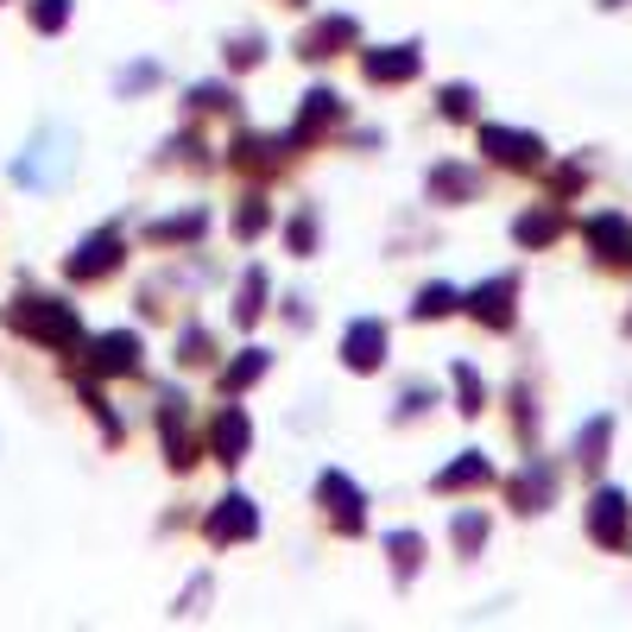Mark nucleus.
Returning <instances> with one entry per match:
<instances>
[{"label": "nucleus", "instance_id": "14", "mask_svg": "<svg viewBox=\"0 0 632 632\" xmlns=\"http://www.w3.org/2000/svg\"><path fill=\"white\" fill-rule=\"evenodd\" d=\"M588 241H595L601 259H632V228L620 222V215H595V222H588Z\"/></svg>", "mask_w": 632, "mask_h": 632}, {"label": "nucleus", "instance_id": "12", "mask_svg": "<svg viewBox=\"0 0 632 632\" xmlns=\"http://www.w3.org/2000/svg\"><path fill=\"white\" fill-rule=\"evenodd\" d=\"M588 531H595V544H627V500L620 494H595V506H588Z\"/></svg>", "mask_w": 632, "mask_h": 632}, {"label": "nucleus", "instance_id": "30", "mask_svg": "<svg viewBox=\"0 0 632 632\" xmlns=\"http://www.w3.org/2000/svg\"><path fill=\"white\" fill-rule=\"evenodd\" d=\"M259 57H266V38H253V32H241V38L228 45V64H234V70H247V64H259Z\"/></svg>", "mask_w": 632, "mask_h": 632}, {"label": "nucleus", "instance_id": "35", "mask_svg": "<svg viewBox=\"0 0 632 632\" xmlns=\"http://www.w3.org/2000/svg\"><path fill=\"white\" fill-rule=\"evenodd\" d=\"M291 7H303V0H291Z\"/></svg>", "mask_w": 632, "mask_h": 632}, {"label": "nucleus", "instance_id": "15", "mask_svg": "<svg viewBox=\"0 0 632 632\" xmlns=\"http://www.w3.org/2000/svg\"><path fill=\"white\" fill-rule=\"evenodd\" d=\"M202 228H209V209H190V215H171V222H152L146 241L152 247H184V241H197Z\"/></svg>", "mask_w": 632, "mask_h": 632}, {"label": "nucleus", "instance_id": "31", "mask_svg": "<svg viewBox=\"0 0 632 632\" xmlns=\"http://www.w3.org/2000/svg\"><path fill=\"white\" fill-rule=\"evenodd\" d=\"M455 399H462V411H480V374L462 361H455Z\"/></svg>", "mask_w": 632, "mask_h": 632}, {"label": "nucleus", "instance_id": "33", "mask_svg": "<svg viewBox=\"0 0 632 632\" xmlns=\"http://www.w3.org/2000/svg\"><path fill=\"white\" fill-rule=\"evenodd\" d=\"M443 114H450V121H468V114H475V89H443Z\"/></svg>", "mask_w": 632, "mask_h": 632}, {"label": "nucleus", "instance_id": "1", "mask_svg": "<svg viewBox=\"0 0 632 632\" xmlns=\"http://www.w3.org/2000/svg\"><path fill=\"white\" fill-rule=\"evenodd\" d=\"M7 329L13 335H32V342H45V348H76L82 342V323H76L70 303H51V298H20L7 310Z\"/></svg>", "mask_w": 632, "mask_h": 632}, {"label": "nucleus", "instance_id": "7", "mask_svg": "<svg viewBox=\"0 0 632 632\" xmlns=\"http://www.w3.org/2000/svg\"><path fill=\"white\" fill-rule=\"evenodd\" d=\"M480 152H487L494 165H519V171H531V165L544 158V140H537V133H512V126H480Z\"/></svg>", "mask_w": 632, "mask_h": 632}, {"label": "nucleus", "instance_id": "19", "mask_svg": "<svg viewBox=\"0 0 632 632\" xmlns=\"http://www.w3.org/2000/svg\"><path fill=\"white\" fill-rule=\"evenodd\" d=\"M266 367H273V354H266V348H241V361L222 374V392H241V386H253Z\"/></svg>", "mask_w": 632, "mask_h": 632}, {"label": "nucleus", "instance_id": "26", "mask_svg": "<svg viewBox=\"0 0 632 632\" xmlns=\"http://www.w3.org/2000/svg\"><path fill=\"white\" fill-rule=\"evenodd\" d=\"M386 551H392V563H399V576H404V569H418L424 537H418V531H392V537H386Z\"/></svg>", "mask_w": 632, "mask_h": 632}, {"label": "nucleus", "instance_id": "32", "mask_svg": "<svg viewBox=\"0 0 632 632\" xmlns=\"http://www.w3.org/2000/svg\"><path fill=\"white\" fill-rule=\"evenodd\" d=\"M576 450H581V462H601V450H607V418H595V424L581 430Z\"/></svg>", "mask_w": 632, "mask_h": 632}, {"label": "nucleus", "instance_id": "13", "mask_svg": "<svg viewBox=\"0 0 632 632\" xmlns=\"http://www.w3.org/2000/svg\"><path fill=\"white\" fill-rule=\"evenodd\" d=\"M96 367L101 374H133V367H140V335H133V329L96 335Z\"/></svg>", "mask_w": 632, "mask_h": 632}, {"label": "nucleus", "instance_id": "22", "mask_svg": "<svg viewBox=\"0 0 632 632\" xmlns=\"http://www.w3.org/2000/svg\"><path fill=\"white\" fill-rule=\"evenodd\" d=\"M512 500H519V512H537V506L551 500V475L537 468V475H519L512 480Z\"/></svg>", "mask_w": 632, "mask_h": 632}, {"label": "nucleus", "instance_id": "11", "mask_svg": "<svg viewBox=\"0 0 632 632\" xmlns=\"http://www.w3.org/2000/svg\"><path fill=\"white\" fill-rule=\"evenodd\" d=\"M418 64H424V57H418V45H379V51H367V57H361V76H367V82H411V76H418Z\"/></svg>", "mask_w": 632, "mask_h": 632}, {"label": "nucleus", "instance_id": "27", "mask_svg": "<svg viewBox=\"0 0 632 632\" xmlns=\"http://www.w3.org/2000/svg\"><path fill=\"white\" fill-rule=\"evenodd\" d=\"M512 234H519L525 247H544V241L556 234V215H551V209H537V215H519V228H512Z\"/></svg>", "mask_w": 632, "mask_h": 632}, {"label": "nucleus", "instance_id": "18", "mask_svg": "<svg viewBox=\"0 0 632 632\" xmlns=\"http://www.w3.org/2000/svg\"><path fill=\"white\" fill-rule=\"evenodd\" d=\"M266 291H273V285H266V273L253 266V273L241 278V303H234V323H241V329L259 323V310H266Z\"/></svg>", "mask_w": 632, "mask_h": 632}, {"label": "nucleus", "instance_id": "20", "mask_svg": "<svg viewBox=\"0 0 632 632\" xmlns=\"http://www.w3.org/2000/svg\"><path fill=\"white\" fill-rule=\"evenodd\" d=\"M335 114H342V101L329 96V89H310L303 108H298V133H317V126H329Z\"/></svg>", "mask_w": 632, "mask_h": 632}, {"label": "nucleus", "instance_id": "8", "mask_svg": "<svg viewBox=\"0 0 632 632\" xmlns=\"http://www.w3.org/2000/svg\"><path fill=\"white\" fill-rule=\"evenodd\" d=\"M379 361H386V323H379V317L348 323V335H342V367H348V374H374Z\"/></svg>", "mask_w": 632, "mask_h": 632}, {"label": "nucleus", "instance_id": "34", "mask_svg": "<svg viewBox=\"0 0 632 632\" xmlns=\"http://www.w3.org/2000/svg\"><path fill=\"white\" fill-rule=\"evenodd\" d=\"M310 247H317V222L298 215V222H291V253H310Z\"/></svg>", "mask_w": 632, "mask_h": 632}, {"label": "nucleus", "instance_id": "25", "mask_svg": "<svg viewBox=\"0 0 632 632\" xmlns=\"http://www.w3.org/2000/svg\"><path fill=\"white\" fill-rule=\"evenodd\" d=\"M450 310H455L450 285H424V291H418V303H411V317H424V323H430V317H450Z\"/></svg>", "mask_w": 632, "mask_h": 632}, {"label": "nucleus", "instance_id": "6", "mask_svg": "<svg viewBox=\"0 0 632 632\" xmlns=\"http://www.w3.org/2000/svg\"><path fill=\"white\" fill-rule=\"evenodd\" d=\"M202 531H209V544H234V537H253V531H259V506H253L247 494H228V500H215V512L202 519Z\"/></svg>", "mask_w": 632, "mask_h": 632}, {"label": "nucleus", "instance_id": "5", "mask_svg": "<svg viewBox=\"0 0 632 632\" xmlns=\"http://www.w3.org/2000/svg\"><path fill=\"white\" fill-rule=\"evenodd\" d=\"M317 500L335 512V525H342V531H361V525H367V494H361L348 475H335V468H329V475H317Z\"/></svg>", "mask_w": 632, "mask_h": 632}, {"label": "nucleus", "instance_id": "9", "mask_svg": "<svg viewBox=\"0 0 632 632\" xmlns=\"http://www.w3.org/2000/svg\"><path fill=\"white\" fill-rule=\"evenodd\" d=\"M247 436H253V424H247L241 404H222V411L209 418V430H202V443H209L215 462H241V455H247Z\"/></svg>", "mask_w": 632, "mask_h": 632}, {"label": "nucleus", "instance_id": "23", "mask_svg": "<svg viewBox=\"0 0 632 632\" xmlns=\"http://www.w3.org/2000/svg\"><path fill=\"white\" fill-rule=\"evenodd\" d=\"M266 228H273L266 197H247V202H241V215H234V234H241V241H253V234H266Z\"/></svg>", "mask_w": 632, "mask_h": 632}, {"label": "nucleus", "instance_id": "28", "mask_svg": "<svg viewBox=\"0 0 632 632\" xmlns=\"http://www.w3.org/2000/svg\"><path fill=\"white\" fill-rule=\"evenodd\" d=\"M480 537H487V519L480 512H455V551H480Z\"/></svg>", "mask_w": 632, "mask_h": 632}, {"label": "nucleus", "instance_id": "17", "mask_svg": "<svg viewBox=\"0 0 632 632\" xmlns=\"http://www.w3.org/2000/svg\"><path fill=\"white\" fill-rule=\"evenodd\" d=\"M430 197H436V202H462V197H475V177L462 171V165H436V171H430Z\"/></svg>", "mask_w": 632, "mask_h": 632}, {"label": "nucleus", "instance_id": "29", "mask_svg": "<svg viewBox=\"0 0 632 632\" xmlns=\"http://www.w3.org/2000/svg\"><path fill=\"white\" fill-rule=\"evenodd\" d=\"M32 25H38V32L70 25V0H32Z\"/></svg>", "mask_w": 632, "mask_h": 632}, {"label": "nucleus", "instance_id": "2", "mask_svg": "<svg viewBox=\"0 0 632 632\" xmlns=\"http://www.w3.org/2000/svg\"><path fill=\"white\" fill-rule=\"evenodd\" d=\"M64 177H70V133L45 126V133L13 158V184H25V190H51V184H64Z\"/></svg>", "mask_w": 632, "mask_h": 632}, {"label": "nucleus", "instance_id": "3", "mask_svg": "<svg viewBox=\"0 0 632 632\" xmlns=\"http://www.w3.org/2000/svg\"><path fill=\"white\" fill-rule=\"evenodd\" d=\"M114 266H121V234H114V228H96V234H89V241L70 253V259H64V278H76V285H96V278L114 273Z\"/></svg>", "mask_w": 632, "mask_h": 632}, {"label": "nucleus", "instance_id": "16", "mask_svg": "<svg viewBox=\"0 0 632 632\" xmlns=\"http://www.w3.org/2000/svg\"><path fill=\"white\" fill-rule=\"evenodd\" d=\"M494 475V468H487V462H480L475 450L462 455V462H450V468H443V475H436V494H455V487H480V480Z\"/></svg>", "mask_w": 632, "mask_h": 632}, {"label": "nucleus", "instance_id": "4", "mask_svg": "<svg viewBox=\"0 0 632 632\" xmlns=\"http://www.w3.org/2000/svg\"><path fill=\"white\" fill-rule=\"evenodd\" d=\"M512 298H519V278L500 273V278H487V285H475L462 303H468V317H475V323L506 329V323H512Z\"/></svg>", "mask_w": 632, "mask_h": 632}, {"label": "nucleus", "instance_id": "24", "mask_svg": "<svg viewBox=\"0 0 632 632\" xmlns=\"http://www.w3.org/2000/svg\"><path fill=\"white\" fill-rule=\"evenodd\" d=\"M190 108H197V114H228V108H234V89H228V82H197V89H190Z\"/></svg>", "mask_w": 632, "mask_h": 632}, {"label": "nucleus", "instance_id": "21", "mask_svg": "<svg viewBox=\"0 0 632 632\" xmlns=\"http://www.w3.org/2000/svg\"><path fill=\"white\" fill-rule=\"evenodd\" d=\"M177 361H184V367H209V361H215V335H209V329H184Z\"/></svg>", "mask_w": 632, "mask_h": 632}, {"label": "nucleus", "instance_id": "10", "mask_svg": "<svg viewBox=\"0 0 632 632\" xmlns=\"http://www.w3.org/2000/svg\"><path fill=\"white\" fill-rule=\"evenodd\" d=\"M361 38V25L348 20V13H329V20H317V25H303V38H298V51L303 57H342V51Z\"/></svg>", "mask_w": 632, "mask_h": 632}]
</instances>
